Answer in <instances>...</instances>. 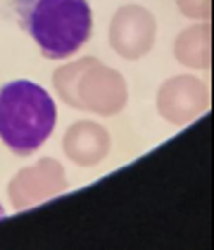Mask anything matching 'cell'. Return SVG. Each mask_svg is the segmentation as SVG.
I'll use <instances>...</instances> for the list:
<instances>
[{
  "mask_svg": "<svg viewBox=\"0 0 214 250\" xmlns=\"http://www.w3.org/2000/svg\"><path fill=\"white\" fill-rule=\"evenodd\" d=\"M55 100L29 79L0 86V141L15 155H34L55 129Z\"/></svg>",
  "mask_w": 214,
  "mask_h": 250,
  "instance_id": "cell-2",
  "label": "cell"
},
{
  "mask_svg": "<svg viewBox=\"0 0 214 250\" xmlns=\"http://www.w3.org/2000/svg\"><path fill=\"white\" fill-rule=\"evenodd\" d=\"M10 7L19 29L48 60L69 58L91 39L93 15L88 0H12Z\"/></svg>",
  "mask_w": 214,
  "mask_h": 250,
  "instance_id": "cell-1",
  "label": "cell"
},
{
  "mask_svg": "<svg viewBox=\"0 0 214 250\" xmlns=\"http://www.w3.org/2000/svg\"><path fill=\"white\" fill-rule=\"evenodd\" d=\"M5 217V208H2V203H0V219Z\"/></svg>",
  "mask_w": 214,
  "mask_h": 250,
  "instance_id": "cell-3",
  "label": "cell"
}]
</instances>
